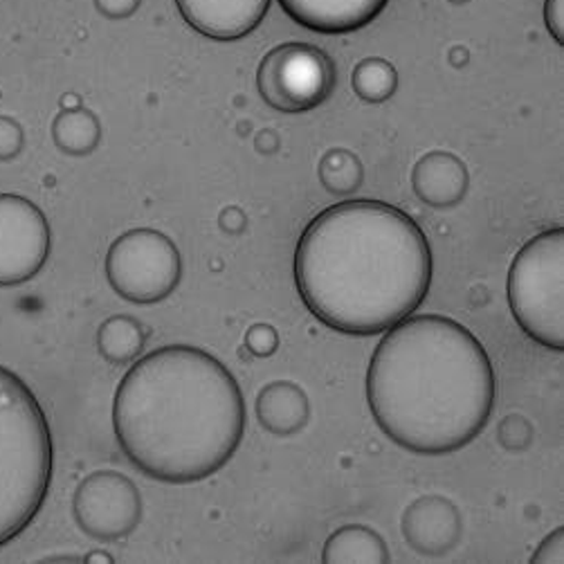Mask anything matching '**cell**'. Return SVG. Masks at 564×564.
<instances>
[{
  "label": "cell",
  "mask_w": 564,
  "mask_h": 564,
  "mask_svg": "<svg viewBox=\"0 0 564 564\" xmlns=\"http://www.w3.org/2000/svg\"><path fill=\"white\" fill-rule=\"evenodd\" d=\"M432 274V248L419 223L380 200L319 212L295 250L302 302L347 335H376L410 317L425 302Z\"/></svg>",
  "instance_id": "1"
},
{
  "label": "cell",
  "mask_w": 564,
  "mask_h": 564,
  "mask_svg": "<svg viewBox=\"0 0 564 564\" xmlns=\"http://www.w3.org/2000/svg\"><path fill=\"white\" fill-rule=\"evenodd\" d=\"M127 459L162 484H194L228 464L246 430L243 393L212 354L172 345L131 365L112 399Z\"/></svg>",
  "instance_id": "2"
},
{
  "label": "cell",
  "mask_w": 564,
  "mask_h": 564,
  "mask_svg": "<svg viewBox=\"0 0 564 564\" xmlns=\"http://www.w3.org/2000/svg\"><path fill=\"white\" fill-rule=\"evenodd\" d=\"M367 401L378 427L410 453H457L490 421V356L473 330L453 317L410 315L376 347Z\"/></svg>",
  "instance_id": "3"
},
{
  "label": "cell",
  "mask_w": 564,
  "mask_h": 564,
  "mask_svg": "<svg viewBox=\"0 0 564 564\" xmlns=\"http://www.w3.org/2000/svg\"><path fill=\"white\" fill-rule=\"evenodd\" d=\"M54 468L47 419L32 389L0 367V546L39 516Z\"/></svg>",
  "instance_id": "4"
},
{
  "label": "cell",
  "mask_w": 564,
  "mask_h": 564,
  "mask_svg": "<svg viewBox=\"0 0 564 564\" xmlns=\"http://www.w3.org/2000/svg\"><path fill=\"white\" fill-rule=\"evenodd\" d=\"M564 230L533 237L509 270V304L520 328L540 347L564 351Z\"/></svg>",
  "instance_id": "5"
},
{
  "label": "cell",
  "mask_w": 564,
  "mask_h": 564,
  "mask_svg": "<svg viewBox=\"0 0 564 564\" xmlns=\"http://www.w3.org/2000/svg\"><path fill=\"white\" fill-rule=\"evenodd\" d=\"M106 279L110 289L131 304H158L178 289L183 259L166 235L138 228L108 248Z\"/></svg>",
  "instance_id": "6"
},
{
  "label": "cell",
  "mask_w": 564,
  "mask_h": 564,
  "mask_svg": "<svg viewBox=\"0 0 564 564\" xmlns=\"http://www.w3.org/2000/svg\"><path fill=\"white\" fill-rule=\"evenodd\" d=\"M257 86L279 112H306L322 106L335 88L330 56L308 43H284L270 50L259 66Z\"/></svg>",
  "instance_id": "7"
},
{
  "label": "cell",
  "mask_w": 564,
  "mask_h": 564,
  "mask_svg": "<svg viewBox=\"0 0 564 564\" xmlns=\"http://www.w3.org/2000/svg\"><path fill=\"white\" fill-rule=\"evenodd\" d=\"M77 527L97 542H116L135 531L142 520V497L122 473L97 470L75 490Z\"/></svg>",
  "instance_id": "8"
},
{
  "label": "cell",
  "mask_w": 564,
  "mask_h": 564,
  "mask_svg": "<svg viewBox=\"0 0 564 564\" xmlns=\"http://www.w3.org/2000/svg\"><path fill=\"white\" fill-rule=\"evenodd\" d=\"M50 257V223L28 198L0 194V286H19Z\"/></svg>",
  "instance_id": "9"
},
{
  "label": "cell",
  "mask_w": 564,
  "mask_h": 564,
  "mask_svg": "<svg viewBox=\"0 0 564 564\" xmlns=\"http://www.w3.org/2000/svg\"><path fill=\"white\" fill-rule=\"evenodd\" d=\"M401 531L416 553L438 557L457 546L462 538V516L449 499L425 495L408 506Z\"/></svg>",
  "instance_id": "10"
},
{
  "label": "cell",
  "mask_w": 564,
  "mask_h": 564,
  "mask_svg": "<svg viewBox=\"0 0 564 564\" xmlns=\"http://www.w3.org/2000/svg\"><path fill=\"white\" fill-rule=\"evenodd\" d=\"M176 6L198 34L214 41H237L259 28L270 0H176Z\"/></svg>",
  "instance_id": "11"
},
{
  "label": "cell",
  "mask_w": 564,
  "mask_h": 564,
  "mask_svg": "<svg viewBox=\"0 0 564 564\" xmlns=\"http://www.w3.org/2000/svg\"><path fill=\"white\" fill-rule=\"evenodd\" d=\"M389 0H279L300 25L319 34H347L376 21Z\"/></svg>",
  "instance_id": "12"
},
{
  "label": "cell",
  "mask_w": 564,
  "mask_h": 564,
  "mask_svg": "<svg viewBox=\"0 0 564 564\" xmlns=\"http://www.w3.org/2000/svg\"><path fill=\"white\" fill-rule=\"evenodd\" d=\"M412 187L430 207H455L470 187L468 166L453 153L430 151L412 169Z\"/></svg>",
  "instance_id": "13"
},
{
  "label": "cell",
  "mask_w": 564,
  "mask_h": 564,
  "mask_svg": "<svg viewBox=\"0 0 564 564\" xmlns=\"http://www.w3.org/2000/svg\"><path fill=\"white\" fill-rule=\"evenodd\" d=\"M257 419L274 436H293L311 419V403L304 389L289 380L265 384L257 397Z\"/></svg>",
  "instance_id": "14"
},
{
  "label": "cell",
  "mask_w": 564,
  "mask_h": 564,
  "mask_svg": "<svg viewBox=\"0 0 564 564\" xmlns=\"http://www.w3.org/2000/svg\"><path fill=\"white\" fill-rule=\"evenodd\" d=\"M389 549L384 540L369 527L362 524H349L337 529L333 535H328L322 562L343 564V562H389Z\"/></svg>",
  "instance_id": "15"
},
{
  "label": "cell",
  "mask_w": 564,
  "mask_h": 564,
  "mask_svg": "<svg viewBox=\"0 0 564 564\" xmlns=\"http://www.w3.org/2000/svg\"><path fill=\"white\" fill-rule=\"evenodd\" d=\"M97 351L110 365H131L140 358L147 333L142 324L127 315H112L97 328Z\"/></svg>",
  "instance_id": "16"
},
{
  "label": "cell",
  "mask_w": 564,
  "mask_h": 564,
  "mask_svg": "<svg viewBox=\"0 0 564 564\" xmlns=\"http://www.w3.org/2000/svg\"><path fill=\"white\" fill-rule=\"evenodd\" d=\"M101 138L99 120L86 108H64L52 122V140L64 153L86 155L97 149Z\"/></svg>",
  "instance_id": "17"
},
{
  "label": "cell",
  "mask_w": 564,
  "mask_h": 564,
  "mask_svg": "<svg viewBox=\"0 0 564 564\" xmlns=\"http://www.w3.org/2000/svg\"><path fill=\"white\" fill-rule=\"evenodd\" d=\"M319 183L335 196H349L360 189L365 181V166L360 158L347 149H330L319 160Z\"/></svg>",
  "instance_id": "18"
},
{
  "label": "cell",
  "mask_w": 564,
  "mask_h": 564,
  "mask_svg": "<svg viewBox=\"0 0 564 564\" xmlns=\"http://www.w3.org/2000/svg\"><path fill=\"white\" fill-rule=\"evenodd\" d=\"M351 86L360 99L380 104L397 93L399 73L387 59H380V56H369V59L360 62L354 68Z\"/></svg>",
  "instance_id": "19"
},
{
  "label": "cell",
  "mask_w": 564,
  "mask_h": 564,
  "mask_svg": "<svg viewBox=\"0 0 564 564\" xmlns=\"http://www.w3.org/2000/svg\"><path fill=\"white\" fill-rule=\"evenodd\" d=\"M243 345L254 358H270L279 347V335L270 324H254L248 328Z\"/></svg>",
  "instance_id": "20"
},
{
  "label": "cell",
  "mask_w": 564,
  "mask_h": 564,
  "mask_svg": "<svg viewBox=\"0 0 564 564\" xmlns=\"http://www.w3.org/2000/svg\"><path fill=\"white\" fill-rule=\"evenodd\" d=\"M499 441L506 449H524L531 441V425L522 416H511L499 425Z\"/></svg>",
  "instance_id": "21"
},
{
  "label": "cell",
  "mask_w": 564,
  "mask_h": 564,
  "mask_svg": "<svg viewBox=\"0 0 564 564\" xmlns=\"http://www.w3.org/2000/svg\"><path fill=\"white\" fill-rule=\"evenodd\" d=\"M23 127L8 116H0V162L17 158L23 149Z\"/></svg>",
  "instance_id": "22"
},
{
  "label": "cell",
  "mask_w": 564,
  "mask_h": 564,
  "mask_svg": "<svg viewBox=\"0 0 564 564\" xmlns=\"http://www.w3.org/2000/svg\"><path fill=\"white\" fill-rule=\"evenodd\" d=\"M531 562H535V564H542V562L562 564V562H564V533H562V529L553 531V533L538 546V551L533 553Z\"/></svg>",
  "instance_id": "23"
},
{
  "label": "cell",
  "mask_w": 564,
  "mask_h": 564,
  "mask_svg": "<svg viewBox=\"0 0 564 564\" xmlns=\"http://www.w3.org/2000/svg\"><path fill=\"white\" fill-rule=\"evenodd\" d=\"M140 3H142V0H95V8L106 19L122 21V19H129L131 14H135Z\"/></svg>",
  "instance_id": "24"
},
{
  "label": "cell",
  "mask_w": 564,
  "mask_h": 564,
  "mask_svg": "<svg viewBox=\"0 0 564 564\" xmlns=\"http://www.w3.org/2000/svg\"><path fill=\"white\" fill-rule=\"evenodd\" d=\"M544 21L551 36L564 43V0H544Z\"/></svg>",
  "instance_id": "25"
},
{
  "label": "cell",
  "mask_w": 564,
  "mask_h": 564,
  "mask_svg": "<svg viewBox=\"0 0 564 564\" xmlns=\"http://www.w3.org/2000/svg\"><path fill=\"white\" fill-rule=\"evenodd\" d=\"M86 562H93V560H104V562H112V557L108 555V553H101V551H97V553H88L86 557H84Z\"/></svg>",
  "instance_id": "26"
},
{
  "label": "cell",
  "mask_w": 564,
  "mask_h": 564,
  "mask_svg": "<svg viewBox=\"0 0 564 564\" xmlns=\"http://www.w3.org/2000/svg\"><path fill=\"white\" fill-rule=\"evenodd\" d=\"M449 3H455V6H464V3H468V0H449Z\"/></svg>",
  "instance_id": "27"
}]
</instances>
